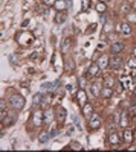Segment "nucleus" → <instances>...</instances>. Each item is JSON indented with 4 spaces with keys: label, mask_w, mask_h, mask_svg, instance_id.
I'll list each match as a JSON object with an SVG mask.
<instances>
[{
    "label": "nucleus",
    "mask_w": 136,
    "mask_h": 152,
    "mask_svg": "<svg viewBox=\"0 0 136 152\" xmlns=\"http://www.w3.org/2000/svg\"><path fill=\"white\" fill-rule=\"evenodd\" d=\"M127 66L131 69H136V57L135 56L130 57L127 61Z\"/></svg>",
    "instance_id": "cd10ccee"
},
{
    "label": "nucleus",
    "mask_w": 136,
    "mask_h": 152,
    "mask_svg": "<svg viewBox=\"0 0 136 152\" xmlns=\"http://www.w3.org/2000/svg\"><path fill=\"white\" fill-rule=\"evenodd\" d=\"M9 102L15 108L21 110L25 106L26 100L20 95H13L9 98Z\"/></svg>",
    "instance_id": "f257e3e1"
},
{
    "label": "nucleus",
    "mask_w": 136,
    "mask_h": 152,
    "mask_svg": "<svg viewBox=\"0 0 136 152\" xmlns=\"http://www.w3.org/2000/svg\"><path fill=\"white\" fill-rule=\"evenodd\" d=\"M110 58L107 55H103L97 60V65L101 70H104L109 65Z\"/></svg>",
    "instance_id": "9d476101"
},
{
    "label": "nucleus",
    "mask_w": 136,
    "mask_h": 152,
    "mask_svg": "<svg viewBox=\"0 0 136 152\" xmlns=\"http://www.w3.org/2000/svg\"><path fill=\"white\" fill-rule=\"evenodd\" d=\"M66 1H71V0H65Z\"/></svg>",
    "instance_id": "49530a36"
},
{
    "label": "nucleus",
    "mask_w": 136,
    "mask_h": 152,
    "mask_svg": "<svg viewBox=\"0 0 136 152\" xmlns=\"http://www.w3.org/2000/svg\"><path fill=\"white\" fill-rule=\"evenodd\" d=\"M129 115L131 117H135L136 116V104L132 105L129 108Z\"/></svg>",
    "instance_id": "473e14b6"
},
{
    "label": "nucleus",
    "mask_w": 136,
    "mask_h": 152,
    "mask_svg": "<svg viewBox=\"0 0 136 152\" xmlns=\"http://www.w3.org/2000/svg\"><path fill=\"white\" fill-rule=\"evenodd\" d=\"M58 134V131H57V130H55V129H52L50 132V137L51 138H54Z\"/></svg>",
    "instance_id": "e433bc0d"
},
{
    "label": "nucleus",
    "mask_w": 136,
    "mask_h": 152,
    "mask_svg": "<svg viewBox=\"0 0 136 152\" xmlns=\"http://www.w3.org/2000/svg\"><path fill=\"white\" fill-rule=\"evenodd\" d=\"M107 7L105 3L99 2L95 6V10L98 11L99 13H103L106 11Z\"/></svg>",
    "instance_id": "b1692460"
},
{
    "label": "nucleus",
    "mask_w": 136,
    "mask_h": 152,
    "mask_svg": "<svg viewBox=\"0 0 136 152\" xmlns=\"http://www.w3.org/2000/svg\"><path fill=\"white\" fill-rule=\"evenodd\" d=\"M56 120L59 124H63L65 122L67 117V111L63 107H60L56 113Z\"/></svg>",
    "instance_id": "423d86ee"
},
{
    "label": "nucleus",
    "mask_w": 136,
    "mask_h": 152,
    "mask_svg": "<svg viewBox=\"0 0 136 152\" xmlns=\"http://www.w3.org/2000/svg\"><path fill=\"white\" fill-rule=\"evenodd\" d=\"M68 18V13L67 11L62 10V11H58V12L56 13L55 19V21L58 24H62L64 22H65L67 19Z\"/></svg>",
    "instance_id": "9b49d317"
},
{
    "label": "nucleus",
    "mask_w": 136,
    "mask_h": 152,
    "mask_svg": "<svg viewBox=\"0 0 136 152\" xmlns=\"http://www.w3.org/2000/svg\"><path fill=\"white\" fill-rule=\"evenodd\" d=\"M119 124L122 128H126L129 125V119H128V114L126 112L124 111L120 116Z\"/></svg>",
    "instance_id": "dca6fc26"
},
{
    "label": "nucleus",
    "mask_w": 136,
    "mask_h": 152,
    "mask_svg": "<svg viewBox=\"0 0 136 152\" xmlns=\"http://www.w3.org/2000/svg\"><path fill=\"white\" fill-rule=\"evenodd\" d=\"M5 108H6L5 103L3 100V99H1V111H4L5 110Z\"/></svg>",
    "instance_id": "ea45409f"
},
{
    "label": "nucleus",
    "mask_w": 136,
    "mask_h": 152,
    "mask_svg": "<svg viewBox=\"0 0 136 152\" xmlns=\"http://www.w3.org/2000/svg\"><path fill=\"white\" fill-rule=\"evenodd\" d=\"M82 112L86 118L90 119L92 117V115L94 113V109L92 106L89 103H86L83 107Z\"/></svg>",
    "instance_id": "ddd939ff"
},
{
    "label": "nucleus",
    "mask_w": 136,
    "mask_h": 152,
    "mask_svg": "<svg viewBox=\"0 0 136 152\" xmlns=\"http://www.w3.org/2000/svg\"><path fill=\"white\" fill-rule=\"evenodd\" d=\"M133 93H134V95H135V96H136V87H135V88H134V91H133Z\"/></svg>",
    "instance_id": "c03bdc74"
},
{
    "label": "nucleus",
    "mask_w": 136,
    "mask_h": 152,
    "mask_svg": "<svg viewBox=\"0 0 136 152\" xmlns=\"http://www.w3.org/2000/svg\"><path fill=\"white\" fill-rule=\"evenodd\" d=\"M123 64V59L121 57L115 56L110 58L109 65L112 70H118L121 68Z\"/></svg>",
    "instance_id": "20e7f679"
},
{
    "label": "nucleus",
    "mask_w": 136,
    "mask_h": 152,
    "mask_svg": "<svg viewBox=\"0 0 136 152\" xmlns=\"http://www.w3.org/2000/svg\"><path fill=\"white\" fill-rule=\"evenodd\" d=\"M43 122V112L37 111L35 112L33 117V123L35 126H40Z\"/></svg>",
    "instance_id": "6e6552de"
},
{
    "label": "nucleus",
    "mask_w": 136,
    "mask_h": 152,
    "mask_svg": "<svg viewBox=\"0 0 136 152\" xmlns=\"http://www.w3.org/2000/svg\"><path fill=\"white\" fill-rule=\"evenodd\" d=\"M71 118L72 120L74 123L75 125H76V126L77 127V129L80 130V131H82V126L80 125V119L78 117L77 115H76L75 114H71Z\"/></svg>",
    "instance_id": "393cba45"
},
{
    "label": "nucleus",
    "mask_w": 136,
    "mask_h": 152,
    "mask_svg": "<svg viewBox=\"0 0 136 152\" xmlns=\"http://www.w3.org/2000/svg\"><path fill=\"white\" fill-rule=\"evenodd\" d=\"M53 6L57 11H62L65 10L67 6V3L65 0H57Z\"/></svg>",
    "instance_id": "f3484780"
},
{
    "label": "nucleus",
    "mask_w": 136,
    "mask_h": 152,
    "mask_svg": "<svg viewBox=\"0 0 136 152\" xmlns=\"http://www.w3.org/2000/svg\"><path fill=\"white\" fill-rule=\"evenodd\" d=\"M132 79L127 75H122L120 79V82H121V86L124 90H127L129 88L131 83Z\"/></svg>",
    "instance_id": "4468645a"
},
{
    "label": "nucleus",
    "mask_w": 136,
    "mask_h": 152,
    "mask_svg": "<svg viewBox=\"0 0 136 152\" xmlns=\"http://www.w3.org/2000/svg\"><path fill=\"white\" fill-rule=\"evenodd\" d=\"M56 1H57V0H43V3H45V5H49V6L54 5V4Z\"/></svg>",
    "instance_id": "c9c22d12"
},
{
    "label": "nucleus",
    "mask_w": 136,
    "mask_h": 152,
    "mask_svg": "<svg viewBox=\"0 0 136 152\" xmlns=\"http://www.w3.org/2000/svg\"><path fill=\"white\" fill-rule=\"evenodd\" d=\"M60 85L59 80H56L52 82H45L43 83L40 86V90L42 91H47L49 92H53L57 90Z\"/></svg>",
    "instance_id": "7ed1b4c3"
},
{
    "label": "nucleus",
    "mask_w": 136,
    "mask_h": 152,
    "mask_svg": "<svg viewBox=\"0 0 136 152\" xmlns=\"http://www.w3.org/2000/svg\"><path fill=\"white\" fill-rule=\"evenodd\" d=\"M123 138L126 143H130L133 141V134H132V132L128 130H125L123 133Z\"/></svg>",
    "instance_id": "5701e85b"
},
{
    "label": "nucleus",
    "mask_w": 136,
    "mask_h": 152,
    "mask_svg": "<svg viewBox=\"0 0 136 152\" xmlns=\"http://www.w3.org/2000/svg\"><path fill=\"white\" fill-rule=\"evenodd\" d=\"M125 46L121 42H115L111 45L110 48V51L112 54L117 55L121 53L124 49Z\"/></svg>",
    "instance_id": "0eeeda50"
},
{
    "label": "nucleus",
    "mask_w": 136,
    "mask_h": 152,
    "mask_svg": "<svg viewBox=\"0 0 136 152\" xmlns=\"http://www.w3.org/2000/svg\"><path fill=\"white\" fill-rule=\"evenodd\" d=\"M97 27V23H92L88 27V29L86 30L85 35H90L93 33L95 31L96 28Z\"/></svg>",
    "instance_id": "7c9ffc66"
},
{
    "label": "nucleus",
    "mask_w": 136,
    "mask_h": 152,
    "mask_svg": "<svg viewBox=\"0 0 136 152\" xmlns=\"http://www.w3.org/2000/svg\"><path fill=\"white\" fill-rule=\"evenodd\" d=\"M91 0H81V9L82 11H87L89 9Z\"/></svg>",
    "instance_id": "bb28decb"
},
{
    "label": "nucleus",
    "mask_w": 136,
    "mask_h": 152,
    "mask_svg": "<svg viewBox=\"0 0 136 152\" xmlns=\"http://www.w3.org/2000/svg\"><path fill=\"white\" fill-rule=\"evenodd\" d=\"M126 18L128 21L132 23H136V13H130L126 16Z\"/></svg>",
    "instance_id": "2f4dec72"
},
{
    "label": "nucleus",
    "mask_w": 136,
    "mask_h": 152,
    "mask_svg": "<svg viewBox=\"0 0 136 152\" xmlns=\"http://www.w3.org/2000/svg\"><path fill=\"white\" fill-rule=\"evenodd\" d=\"M113 28V26L110 23H105L104 25V31L105 32H109Z\"/></svg>",
    "instance_id": "f704fd0d"
},
{
    "label": "nucleus",
    "mask_w": 136,
    "mask_h": 152,
    "mask_svg": "<svg viewBox=\"0 0 136 152\" xmlns=\"http://www.w3.org/2000/svg\"><path fill=\"white\" fill-rule=\"evenodd\" d=\"M17 115L15 112L10 111L6 114L4 118L1 120L3 125L5 126H8L14 125L17 120Z\"/></svg>",
    "instance_id": "f03ea898"
},
{
    "label": "nucleus",
    "mask_w": 136,
    "mask_h": 152,
    "mask_svg": "<svg viewBox=\"0 0 136 152\" xmlns=\"http://www.w3.org/2000/svg\"><path fill=\"white\" fill-rule=\"evenodd\" d=\"M55 118L53 111L51 110H47L43 112V122L46 124L52 123Z\"/></svg>",
    "instance_id": "f8f14e48"
},
{
    "label": "nucleus",
    "mask_w": 136,
    "mask_h": 152,
    "mask_svg": "<svg viewBox=\"0 0 136 152\" xmlns=\"http://www.w3.org/2000/svg\"><path fill=\"white\" fill-rule=\"evenodd\" d=\"M120 139L117 133H112L109 137V142L112 145H117L119 143Z\"/></svg>",
    "instance_id": "a878e982"
},
{
    "label": "nucleus",
    "mask_w": 136,
    "mask_h": 152,
    "mask_svg": "<svg viewBox=\"0 0 136 152\" xmlns=\"http://www.w3.org/2000/svg\"><path fill=\"white\" fill-rule=\"evenodd\" d=\"M121 31L124 35H129L131 33L132 28L129 24L123 23L121 25Z\"/></svg>",
    "instance_id": "412c9836"
},
{
    "label": "nucleus",
    "mask_w": 136,
    "mask_h": 152,
    "mask_svg": "<svg viewBox=\"0 0 136 152\" xmlns=\"http://www.w3.org/2000/svg\"><path fill=\"white\" fill-rule=\"evenodd\" d=\"M49 137H50V135L49 134V133H48L46 131L43 130L40 133L38 136V139H39V141L41 143H45L49 141Z\"/></svg>",
    "instance_id": "aec40b11"
},
{
    "label": "nucleus",
    "mask_w": 136,
    "mask_h": 152,
    "mask_svg": "<svg viewBox=\"0 0 136 152\" xmlns=\"http://www.w3.org/2000/svg\"><path fill=\"white\" fill-rule=\"evenodd\" d=\"M101 86H100V85L97 83H95L93 84L92 86L90 91L91 93H92V95L96 97H98L100 96V93H101Z\"/></svg>",
    "instance_id": "6ab92c4d"
},
{
    "label": "nucleus",
    "mask_w": 136,
    "mask_h": 152,
    "mask_svg": "<svg viewBox=\"0 0 136 152\" xmlns=\"http://www.w3.org/2000/svg\"><path fill=\"white\" fill-rule=\"evenodd\" d=\"M29 23H30V19H25V20L22 23L21 26L22 27H26L28 25Z\"/></svg>",
    "instance_id": "4c0bfd02"
},
{
    "label": "nucleus",
    "mask_w": 136,
    "mask_h": 152,
    "mask_svg": "<svg viewBox=\"0 0 136 152\" xmlns=\"http://www.w3.org/2000/svg\"><path fill=\"white\" fill-rule=\"evenodd\" d=\"M37 57H38V53H37V52H33V53L30 55V58L31 59H35L36 58H37Z\"/></svg>",
    "instance_id": "58836bf2"
},
{
    "label": "nucleus",
    "mask_w": 136,
    "mask_h": 152,
    "mask_svg": "<svg viewBox=\"0 0 136 152\" xmlns=\"http://www.w3.org/2000/svg\"><path fill=\"white\" fill-rule=\"evenodd\" d=\"M99 1L100 2H103V3H105V2H107V1H109V0H99Z\"/></svg>",
    "instance_id": "79ce46f5"
},
{
    "label": "nucleus",
    "mask_w": 136,
    "mask_h": 152,
    "mask_svg": "<svg viewBox=\"0 0 136 152\" xmlns=\"http://www.w3.org/2000/svg\"><path fill=\"white\" fill-rule=\"evenodd\" d=\"M77 98L80 106L83 107L87 102V95L86 92L82 89L79 90L77 93Z\"/></svg>",
    "instance_id": "1a4fd4ad"
},
{
    "label": "nucleus",
    "mask_w": 136,
    "mask_h": 152,
    "mask_svg": "<svg viewBox=\"0 0 136 152\" xmlns=\"http://www.w3.org/2000/svg\"><path fill=\"white\" fill-rule=\"evenodd\" d=\"M113 94V91L111 88L104 86L101 89L100 96L103 98H110Z\"/></svg>",
    "instance_id": "2eb2a0df"
},
{
    "label": "nucleus",
    "mask_w": 136,
    "mask_h": 152,
    "mask_svg": "<svg viewBox=\"0 0 136 152\" xmlns=\"http://www.w3.org/2000/svg\"><path fill=\"white\" fill-rule=\"evenodd\" d=\"M101 15L99 16V20L100 22L101 23V24H102L103 25H104L107 22V17L106 15L103 13H101Z\"/></svg>",
    "instance_id": "72a5a7b5"
},
{
    "label": "nucleus",
    "mask_w": 136,
    "mask_h": 152,
    "mask_svg": "<svg viewBox=\"0 0 136 152\" xmlns=\"http://www.w3.org/2000/svg\"><path fill=\"white\" fill-rule=\"evenodd\" d=\"M100 70L101 69H100L97 64H92V65H90L89 70H88V73L92 77H94V76H95L99 73Z\"/></svg>",
    "instance_id": "4be33fe9"
},
{
    "label": "nucleus",
    "mask_w": 136,
    "mask_h": 152,
    "mask_svg": "<svg viewBox=\"0 0 136 152\" xmlns=\"http://www.w3.org/2000/svg\"><path fill=\"white\" fill-rule=\"evenodd\" d=\"M89 126L93 130L98 129L101 126V120L97 113H93L89 121Z\"/></svg>",
    "instance_id": "39448f33"
},
{
    "label": "nucleus",
    "mask_w": 136,
    "mask_h": 152,
    "mask_svg": "<svg viewBox=\"0 0 136 152\" xmlns=\"http://www.w3.org/2000/svg\"><path fill=\"white\" fill-rule=\"evenodd\" d=\"M135 103L136 104V96H135Z\"/></svg>",
    "instance_id": "a18cd8bd"
},
{
    "label": "nucleus",
    "mask_w": 136,
    "mask_h": 152,
    "mask_svg": "<svg viewBox=\"0 0 136 152\" xmlns=\"http://www.w3.org/2000/svg\"><path fill=\"white\" fill-rule=\"evenodd\" d=\"M114 85V79L112 77H107L104 79V86L107 87L113 86Z\"/></svg>",
    "instance_id": "c85d7f7f"
},
{
    "label": "nucleus",
    "mask_w": 136,
    "mask_h": 152,
    "mask_svg": "<svg viewBox=\"0 0 136 152\" xmlns=\"http://www.w3.org/2000/svg\"><path fill=\"white\" fill-rule=\"evenodd\" d=\"M78 83L80 89L84 90L85 88L87 85V79L83 77H79L78 78Z\"/></svg>",
    "instance_id": "c756f323"
},
{
    "label": "nucleus",
    "mask_w": 136,
    "mask_h": 152,
    "mask_svg": "<svg viewBox=\"0 0 136 152\" xmlns=\"http://www.w3.org/2000/svg\"><path fill=\"white\" fill-rule=\"evenodd\" d=\"M43 100V96L41 93H36L32 98V105L33 107L37 106Z\"/></svg>",
    "instance_id": "a211bd4d"
},
{
    "label": "nucleus",
    "mask_w": 136,
    "mask_h": 152,
    "mask_svg": "<svg viewBox=\"0 0 136 152\" xmlns=\"http://www.w3.org/2000/svg\"><path fill=\"white\" fill-rule=\"evenodd\" d=\"M66 88L68 90H71V88H72V86H71V85H70V84H68V85H66Z\"/></svg>",
    "instance_id": "a19ab883"
},
{
    "label": "nucleus",
    "mask_w": 136,
    "mask_h": 152,
    "mask_svg": "<svg viewBox=\"0 0 136 152\" xmlns=\"http://www.w3.org/2000/svg\"><path fill=\"white\" fill-rule=\"evenodd\" d=\"M134 56L136 57V47L134 48Z\"/></svg>",
    "instance_id": "37998d69"
}]
</instances>
